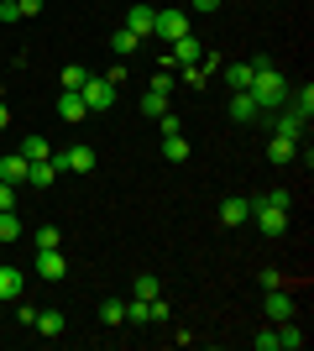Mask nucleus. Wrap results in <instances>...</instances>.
<instances>
[{"instance_id": "f257e3e1", "label": "nucleus", "mask_w": 314, "mask_h": 351, "mask_svg": "<svg viewBox=\"0 0 314 351\" xmlns=\"http://www.w3.org/2000/svg\"><path fill=\"white\" fill-rule=\"evenodd\" d=\"M288 89H293V84L278 73V63H272L267 53H262V58H252V84H246V95L257 100V110H262V116H267V110H278V105H288Z\"/></svg>"}, {"instance_id": "f03ea898", "label": "nucleus", "mask_w": 314, "mask_h": 351, "mask_svg": "<svg viewBox=\"0 0 314 351\" xmlns=\"http://www.w3.org/2000/svg\"><path fill=\"white\" fill-rule=\"evenodd\" d=\"M79 95H84V110H90V116H100V110H110V105L120 100V89L110 84L105 73H90V79H84V89H79Z\"/></svg>"}, {"instance_id": "7ed1b4c3", "label": "nucleus", "mask_w": 314, "mask_h": 351, "mask_svg": "<svg viewBox=\"0 0 314 351\" xmlns=\"http://www.w3.org/2000/svg\"><path fill=\"white\" fill-rule=\"evenodd\" d=\"M272 126V136H288V142H304V132H309V121L299 116V110H288V105H278V110H267L262 116Z\"/></svg>"}, {"instance_id": "20e7f679", "label": "nucleus", "mask_w": 314, "mask_h": 351, "mask_svg": "<svg viewBox=\"0 0 314 351\" xmlns=\"http://www.w3.org/2000/svg\"><path fill=\"white\" fill-rule=\"evenodd\" d=\"M152 37H157V43H179V37H189V11H179V5H173V11H157V16H152Z\"/></svg>"}, {"instance_id": "39448f33", "label": "nucleus", "mask_w": 314, "mask_h": 351, "mask_svg": "<svg viewBox=\"0 0 314 351\" xmlns=\"http://www.w3.org/2000/svg\"><path fill=\"white\" fill-rule=\"evenodd\" d=\"M58 162H63V173H94V147L74 142V147H63V152H58Z\"/></svg>"}, {"instance_id": "423d86ee", "label": "nucleus", "mask_w": 314, "mask_h": 351, "mask_svg": "<svg viewBox=\"0 0 314 351\" xmlns=\"http://www.w3.org/2000/svg\"><path fill=\"white\" fill-rule=\"evenodd\" d=\"M262 309H267V320H293V293H283V283L278 289H267V299H262Z\"/></svg>"}, {"instance_id": "0eeeda50", "label": "nucleus", "mask_w": 314, "mask_h": 351, "mask_svg": "<svg viewBox=\"0 0 314 351\" xmlns=\"http://www.w3.org/2000/svg\"><path fill=\"white\" fill-rule=\"evenodd\" d=\"M152 16H157V5H147V0H136L131 11H126V32H136L142 43L152 37Z\"/></svg>"}, {"instance_id": "6e6552de", "label": "nucleus", "mask_w": 314, "mask_h": 351, "mask_svg": "<svg viewBox=\"0 0 314 351\" xmlns=\"http://www.w3.org/2000/svg\"><path fill=\"white\" fill-rule=\"evenodd\" d=\"M37 273H42L47 283H58L63 273H68V263H63V252H58V247H37Z\"/></svg>"}, {"instance_id": "1a4fd4ad", "label": "nucleus", "mask_w": 314, "mask_h": 351, "mask_svg": "<svg viewBox=\"0 0 314 351\" xmlns=\"http://www.w3.org/2000/svg\"><path fill=\"white\" fill-rule=\"evenodd\" d=\"M252 220L262 226V236H283V231H288V210H267V205H252Z\"/></svg>"}, {"instance_id": "9d476101", "label": "nucleus", "mask_w": 314, "mask_h": 351, "mask_svg": "<svg viewBox=\"0 0 314 351\" xmlns=\"http://www.w3.org/2000/svg\"><path fill=\"white\" fill-rule=\"evenodd\" d=\"M63 173V162H58V152L53 158H42V162H31V173H27V184L31 189H53V178Z\"/></svg>"}, {"instance_id": "9b49d317", "label": "nucleus", "mask_w": 314, "mask_h": 351, "mask_svg": "<svg viewBox=\"0 0 314 351\" xmlns=\"http://www.w3.org/2000/svg\"><path fill=\"white\" fill-rule=\"evenodd\" d=\"M246 220H252V199H241V194L220 199V226H246Z\"/></svg>"}, {"instance_id": "f8f14e48", "label": "nucleus", "mask_w": 314, "mask_h": 351, "mask_svg": "<svg viewBox=\"0 0 314 351\" xmlns=\"http://www.w3.org/2000/svg\"><path fill=\"white\" fill-rule=\"evenodd\" d=\"M21 289H27V278H21V267L0 263V304H11V299H21Z\"/></svg>"}, {"instance_id": "ddd939ff", "label": "nucleus", "mask_w": 314, "mask_h": 351, "mask_svg": "<svg viewBox=\"0 0 314 351\" xmlns=\"http://www.w3.org/2000/svg\"><path fill=\"white\" fill-rule=\"evenodd\" d=\"M27 173H31V162L21 158V152H5V158H0V184H27Z\"/></svg>"}, {"instance_id": "4468645a", "label": "nucleus", "mask_w": 314, "mask_h": 351, "mask_svg": "<svg viewBox=\"0 0 314 351\" xmlns=\"http://www.w3.org/2000/svg\"><path fill=\"white\" fill-rule=\"evenodd\" d=\"M231 121H241V126L262 121V110H257V100L246 95V89H236V95H231Z\"/></svg>"}, {"instance_id": "2eb2a0df", "label": "nucleus", "mask_w": 314, "mask_h": 351, "mask_svg": "<svg viewBox=\"0 0 314 351\" xmlns=\"http://www.w3.org/2000/svg\"><path fill=\"white\" fill-rule=\"evenodd\" d=\"M205 58V43H199L194 32H189V37H179V43H173V53H168V63H199Z\"/></svg>"}, {"instance_id": "dca6fc26", "label": "nucleus", "mask_w": 314, "mask_h": 351, "mask_svg": "<svg viewBox=\"0 0 314 351\" xmlns=\"http://www.w3.org/2000/svg\"><path fill=\"white\" fill-rule=\"evenodd\" d=\"M58 116H63V121H84V116H90L79 89H63V95H58Z\"/></svg>"}, {"instance_id": "f3484780", "label": "nucleus", "mask_w": 314, "mask_h": 351, "mask_svg": "<svg viewBox=\"0 0 314 351\" xmlns=\"http://www.w3.org/2000/svg\"><path fill=\"white\" fill-rule=\"evenodd\" d=\"M272 336H278V351H299V346H304V325L278 320V330H272Z\"/></svg>"}, {"instance_id": "a211bd4d", "label": "nucleus", "mask_w": 314, "mask_h": 351, "mask_svg": "<svg viewBox=\"0 0 314 351\" xmlns=\"http://www.w3.org/2000/svg\"><path fill=\"white\" fill-rule=\"evenodd\" d=\"M288 110H299L304 121H314V84H299V89H288Z\"/></svg>"}, {"instance_id": "6ab92c4d", "label": "nucleus", "mask_w": 314, "mask_h": 351, "mask_svg": "<svg viewBox=\"0 0 314 351\" xmlns=\"http://www.w3.org/2000/svg\"><path fill=\"white\" fill-rule=\"evenodd\" d=\"M16 152H21L27 162H42V158H53V147H47V136H37V132H31V136H21V147H16Z\"/></svg>"}, {"instance_id": "aec40b11", "label": "nucleus", "mask_w": 314, "mask_h": 351, "mask_svg": "<svg viewBox=\"0 0 314 351\" xmlns=\"http://www.w3.org/2000/svg\"><path fill=\"white\" fill-rule=\"evenodd\" d=\"M293 158H299V142H288V136H272L267 142V162L283 168V162H293Z\"/></svg>"}, {"instance_id": "412c9836", "label": "nucleus", "mask_w": 314, "mask_h": 351, "mask_svg": "<svg viewBox=\"0 0 314 351\" xmlns=\"http://www.w3.org/2000/svg\"><path fill=\"white\" fill-rule=\"evenodd\" d=\"M220 79L231 84V95H236V89H246V84H252V63H225V69H220Z\"/></svg>"}, {"instance_id": "4be33fe9", "label": "nucleus", "mask_w": 314, "mask_h": 351, "mask_svg": "<svg viewBox=\"0 0 314 351\" xmlns=\"http://www.w3.org/2000/svg\"><path fill=\"white\" fill-rule=\"evenodd\" d=\"M136 43H142V37H136V32H126V27H120V32H110V53H116V58H131V53H136Z\"/></svg>"}, {"instance_id": "5701e85b", "label": "nucleus", "mask_w": 314, "mask_h": 351, "mask_svg": "<svg viewBox=\"0 0 314 351\" xmlns=\"http://www.w3.org/2000/svg\"><path fill=\"white\" fill-rule=\"evenodd\" d=\"M131 293H136V299H157V293H163V283H157V273H136Z\"/></svg>"}, {"instance_id": "b1692460", "label": "nucleus", "mask_w": 314, "mask_h": 351, "mask_svg": "<svg viewBox=\"0 0 314 351\" xmlns=\"http://www.w3.org/2000/svg\"><path fill=\"white\" fill-rule=\"evenodd\" d=\"M100 320L110 325V330H116V325H126V299H105V304H100Z\"/></svg>"}, {"instance_id": "393cba45", "label": "nucleus", "mask_w": 314, "mask_h": 351, "mask_svg": "<svg viewBox=\"0 0 314 351\" xmlns=\"http://www.w3.org/2000/svg\"><path fill=\"white\" fill-rule=\"evenodd\" d=\"M142 116H168V95H157V89H147V95H142Z\"/></svg>"}, {"instance_id": "a878e982", "label": "nucleus", "mask_w": 314, "mask_h": 351, "mask_svg": "<svg viewBox=\"0 0 314 351\" xmlns=\"http://www.w3.org/2000/svg\"><path fill=\"white\" fill-rule=\"evenodd\" d=\"M84 79H90V69H84V63H68V69L58 73V84H63V89H84Z\"/></svg>"}, {"instance_id": "bb28decb", "label": "nucleus", "mask_w": 314, "mask_h": 351, "mask_svg": "<svg viewBox=\"0 0 314 351\" xmlns=\"http://www.w3.org/2000/svg\"><path fill=\"white\" fill-rule=\"evenodd\" d=\"M252 205H267V210H288V205H293V194H288V189H267V194H257Z\"/></svg>"}, {"instance_id": "cd10ccee", "label": "nucleus", "mask_w": 314, "mask_h": 351, "mask_svg": "<svg viewBox=\"0 0 314 351\" xmlns=\"http://www.w3.org/2000/svg\"><path fill=\"white\" fill-rule=\"evenodd\" d=\"M163 158H168V162H183V158H189V142H183L179 132H173V136H163Z\"/></svg>"}, {"instance_id": "c85d7f7f", "label": "nucleus", "mask_w": 314, "mask_h": 351, "mask_svg": "<svg viewBox=\"0 0 314 351\" xmlns=\"http://www.w3.org/2000/svg\"><path fill=\"white\" fill-rule=\"evenodd\" d=\"M126 320L131 325H152V299H131V304H126Z\"/></svg>"}, {"instance_id": "c756f323", "label": "nucleus", "mask_w": 314, "mask_h": 351, "mask_svg": "<svg viewBox=\"0 0 314 351\" xmlns=\"http://www.w3.org/2000/svg\"><path fill=\"white\" fill-rule=\"evenodd\" d=\"M152 89H157V95H173V89H179V79H173V63H163V69L152 73Z\"/></svg>"}, {"instance_id": "7c9ffc66", "label": "nucleus", "mask_w": 314, "mask_h": 351, "mask_svg": "<svg viewBox=\"0 0 314 351\" xmlns=\"http://www.w3.org/2000/svg\"><path fill=\"white\" fill-rule=\"evenodd\" d=\"M21 236V215L16 210H0V241H16Z\"/></svg>"}, {"instance_id": "2f4dec72", "label": "nucleus", "mask_w": 314, "mask_h": 351, "mask_svg": "<svg viewBox=\"0 0 314 351\" xmlns=\"http://www.w3.org/2000/svg\"><path fill=\"white\" fill-rule=\"evenodd\" d=\"M37 330H42V336H63V315H58V309L37 315Z\"/></svg>"}, {"instance_id": "473e14b6", "label": "nucleus", "mask_w": 314, "mask_h": 351, "mask_svg": "<svg viewBox=\"0 0 314 351\" xmlns=\"http://www.w3.org/2000/svg\"><path fill=\"white\" fill-rule=\"evenodd\" d=\"M31 241H37V247H58L63 236H58V226H37V236H31Z\"/></svg>"}, {"instance_id": "72a5a7b5", "label": "nucleus", "mask_w": 314, "mask_h": 351, "mask_svg": "<svg viewBox=\"0 0 314 351\" xmlns=\"http://www.w3.org/2000/svg\"><path fill=\"white\" fill-rule=\"evenodd\" d=\"M0 21H5V27H11V21H21V5H16V0H0Z\"/></svg>"}, {"instance_id": "f704fd0d", "label": "nucleus", "mask_w": 314, "mask_h": 351, "mask_svg": "<svg viewBox=\"0 0 314 351\" xmlns=\"http://www.w3.org/2000/svg\"><path fill=\"white\" fill-rule=\"evenodd\" d=\"M105 79H110V84H116V89L126 84V58H116V63H110V73H105Z\"/></svg>"}, {"instance_id": "c9c22d12", "label": "nucleus", "mask_w": 314, "mask_h": 351, "mask_svg": "<svg viewBox=\"0 0 314 351\" xmlns=\"http://www.w3.org/2000/svg\"><path fill=\"white\" fill-rule=\"evenodd\" d=\"M252 346H257V351H278V336H272V330H262V336H252Z\"/></svg>"}, {"instance_id": "e433bc0d", "label": "nucleus", "mask_w": 314, "mask_h": 351, "mask_svg": "<svg viewBox=\"0 0 314 351\" xmlns=\"http://www.w3.org/2000/svg\"><path fill=\"white\" fill-rule=\"evenodd\" d=\"M0 210H16V184H0Z\"/></svg>"}, {"instance_id": "4c0bfd02", "label": "nucleus", "mask_w": 314, "mask_h": 351, "mask_svg": "<svg viewBox=\"0 0 314 351\" xmlns=\"http://www.w3.org/2000/svg\"><path fill=\"white\" fill-rule=\"evenodd\" d=\"M16 5H21V16H37V11L47 5V0H16Z\"/></svg>"}, {"instance_id": "58836bf2", "label": "nucleus", "mask_w": 314, "mask_h": 351, "mask_svg": "<svg viewBox=\"0 0 314 351\" xmlns=\"http://www.w3.org/2000/svg\"><path fill=\"white\" fill-rule=\"evenodd\" d=\"M5 126H11V105L0 100V132H5Z\"/></svg>"}, {"instance_id": "ea45409f", "label": "nucleus", "mask_w": 314, "mask_h": 351, "mask_svg": "<svg viewBox=\"0 0 314 351\" xmlns=\"http://www.w3.org/2000/svg\"><path fill=\"white\" fill-rule=\"evenodd\" d=\"M189 5H194V11H215V5H220V0H189Z\"/></svg>"}, {"instance_id": "a19ab883", "label": "nucleus", "mask_w": 314, "mask_h": 351, "mask_svg": "<svg viewBox=\"0 0 314 351\" xmlns=\"http://www.w3.org/2000/svg\"><path fill=\"white\" fill-rule=\"evenodd\" d=\"M0 100H5V84H0Z\"/></svg>"}]
</instances>
